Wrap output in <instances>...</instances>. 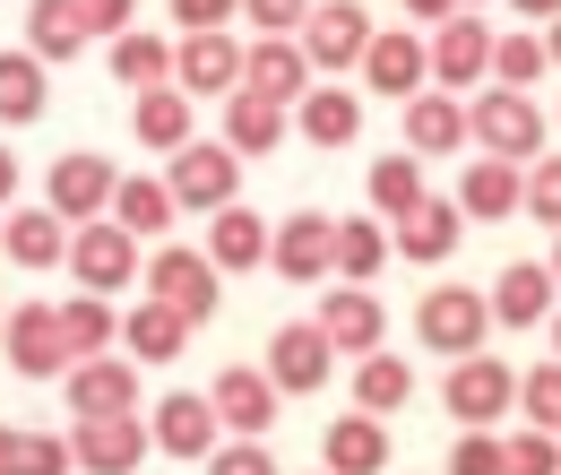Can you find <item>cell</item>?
<instances>
[{
  "label": "cell",
  "mask_w": 561,
  "mask_h": 475,
  "mask_svg": "<svg viewBox=\"0 0 561 475\" xmlns=\"http://www.w3.org/2000/svg\"><path fill=\"white\" fill-rule=\"evenodd\" d=\"M70 276H78V294H122L130 276H139V234L130 225H113V216H87V225H70Z\"/></svg>",
  "instance_id": "6da1fadb"
},
{
  "label": "cell",
  "mask_w": 561,
  "mask_h": 475,
  "mask_svg": "<svg viewBox=\"0 0 561 475\" xmlns=\"http://www.w3.org/2000/svg\"><path fill=\"white\" fill-rule=\"evenodd\" d=\"M70 459H78L87 475H139L147 459H156V432H147L139 407H122V415H78V423H70Z\"/></svg>",
  "instance_id": "7a4b0ae2"
},
{
  "label": "cell",
  "mask_w": 561,
  "mask_h": 475,
  "mask_svg": "<svg viewBox=\"0 0 561 475\" xmlns=\"http://www.w3.org/2000/svg\"><path fill=\"white\" fill-rule=\"evenodd\" d=\"M467 131L484 138V156H510V165H536V156H545V113H536L527 87L476 95V104H467Z\"/></svg>",
  "instance_id": "3957f363"
},
{
  "label": "cell",
  "mask_w": 561,
  "mask_h": 475,
  "mask_svg": "<svg viewBox=\"0 0 561 475\" xmlns=\"http://www.w3.org/2000/svg\"><path fill=\"white\" fill-rule=\"evenodd\" d=\"M233 182H242V156H233L225 138H182V147L164 156V191H173V207L216 216V207L233 200Z\"/></svg>",
  "instance_id": "277c9868"
},
{
  "label": "cell",
  "mask_w": 561,
  "mask_h": 475,
  "mask_svg": "<svg viewBox=\"0 0 561 475\" xmlns=\"http://www.w3.org/2000/svg\"><path fill=\"white\" fill-rule=\"evenodd\" d=\"M415 329H423V346L432 354H484V338H492V303L476 294V285H432L415 303Z\"/></svg>",
  "instance_id": "5b68a950"
},
{
  "label": "cell",
  "mask_w": 561,
  "mask_h": 475,
  "mask_svg": "<svg viewBox=\"0 0 561 475\" xmlns=\"http://www.w3.org/2000/svg\"><path fill=\"white\" fill-rule=\"evenodd\" d=\"M139 276H147V294L156 303H173L191 329L199 320H216V294H225V269H216L208 251H147L139 260Z\"/></svg>",
  "instance_id": "8992f818"
},
{
  "label": "cell",
  "mask_w": 561,
  "mask_h": 475,
  "mask_svg": "<svg viewBox=\"0 0 561 475\" xmlns=\"http://www.w3.org/2000/svg\"><path fill=\"white\" fill-rule=\"evenodd\" d=\"M329 251H337V216L320 207H294L285 225H268V269L285 285H329Z\"/></svg>",
  "instance_id": "52a82bcc"
},
{
  "label": "cell",
  "mask_w": 561,
  "mask_h": 475,
  "mask_svg": "<svg viewBox=\"0 0 561 475\" xmlns=\"http://www.w3.org/2000/svg\"><path fill=\"white\" fill-rule=\"evenodd\" d=\"M294 44H302L311 69H354L363 44H371V9L363 0H311V18L294 26Z\"/></svg>",
  "instance_id": "ba28073f"
},
{
  "label": "cell",
  "mask_w": 561,
  "mask_h": 475,
  "mask_svg": "<svg viewBox=\"0 0 561 475\" xmlns=\"http://www.w3.org/2000/svg\"><path fill=\"white\" fill-rule=\"evenodd\" d=\"M208 407H216V423H225V432L268 441V432H277L285 389L268 381V372H251V363H225V372H216V389H208Z\"/></svg>",
  "instance_id": "9c48e42d"
},
{
  "label": "cell",
  "mask_w": 561,
  "mask_h": 475,
  "mask_svg": "<svg viewBox=\"0 0 561 475\" xmlns=\"http://www.w3.org/2000/svg\"><path fill=\"white\" fill-rule=\"evenodd\" d=\"M423 53H432V87H449V95H458V87L492 78V26L476 18V9H449V18L432 26V44H423Z\"/></svg>",
  "instance_id": "30bf717a"
},
{
  "label": "cell",
  "mask_w": 561,
  "mask_h": 475,
  "mask_svg": "<svg viewBox=\"0 0 561 475\" xmlns=\"http://www.w3.org/2000/svg\"><path fill=\"white\" fill-rule=\"evenodd\" d=\"M440 398L458 423H501V415L518 407V372L510 363H492V354H458L449 363V381H440Z\"/></svg>",
  "instance_id": "8fae6325"
},
{
  "label": "cell",
  "mask_w": 561,
  "mask_h": 475,
  "mask_svg": "<svg viewBox=\"0 0 561 475\" xmlns=\"http://www.w3.org/2000/svg\"><path fill=\"white\" fill-rule=\"evenodd\" d=\"M113 182H122V173H113L95 147H70V156L44 173V207H53L61 225H87V216H104V207H113Z\"/></svg>",
  "instance_id": "7c38bea8"
},
{
  "label": "cell",
  "mask_w": 561,
  "mask_h": 475,
  "mask_svg": "<svg viewBox=\"0 0 561 475\" xmlns=\"http://www.w3.org/2000/svg\"><path fill=\"white\" fill-rule=\"evenodd\" d=\"M173 87H182V95H233V87H242V44H233L225 26H191V35L173 44Z\"/></svg>",
  "instance_id": "4fadbf2b"
},
{
  "label": "cell",
  "mask_w": 561,
  "mask_h": 475,
  "mask_svg": "<svg viewBox=\"0 0 561 475\" xmlns=\"http://www.w3.org/2000/svg\"><path fill=\"white\" fill-rule=\"evenodd\" d=\"M354 69H363L371 95H398V104H407L415 87H432V53H423V35H407V26H389V35L371 26V44H363Z\"/></svg>",
  "instance_id": "5bb4252c"
},
{
  "label": "cell",
  "mask_w": 561,
  "mask_h": 475,
  "mask_svg": "<svg viewBox=\"0 0 561 475\" xmlns=\"http://www.w3.org/2000/svg\"><path fill=\"white\" fill-rule=\"evenodd\" d=\"M553 294H561V276L545 269V260H510V269L492 276V329H536V320H553Z\"/></svg>",
  "instance_id": "9a60e30c"
},
{
  "label": "cell",
  "mask_w": 561,
  "mask_h": 475,
  "mask_svg": "<svg viewBox=\"0 0 561 475\" xmlns=\"http://www.w3.org/2000/svg\"><path fill=\"white\" fill-rule=\"evenodd\" d=\"M0 354H9V363H18L26 381H53V372H70L53 303H18V312H9V329H0Z\"/></svg>",
  "instance_id": "2e32d148"
},
{
  "label": "cell",
  "mask_w": 561,
  "mask_h": 475,
  "mask_svg": "<svg viewBox=\"0 0 561 475\" xmlns=\"http://www.w3.org/2000/svg\"><path fill=\"white\" fill-rule=\"evenodd\" d=\"M389 225H398V234H389V251H398V260H449V251H458V234H467L458 200H432V191H423L415 207H398Z\"/></svg>",
  "instance_id": "e0dca14e"
},
{
  "label": "cell",
  "mask_w": 561,
  "mask_h": 475,
  "mask_svg": "<svg viewBox=\"0 0 561 475\" xmlns=\"http://www.w3.org/2000/svg\"><path fill=\"white\" fill-rule=\"evenodd\" d=\"M70 389V415H122V407H139V363H122V354H87V363H70L61 372Z\"/></svg>",
  "instance_id": "ac0fdd59"
},
{
  "label": "cell",
  "mask_w": 561,
  "mask_h": 475,
  "mask_svg": "<svg viewBox=\"0 0 561 475\" xmlns=\"http://www.w3.org/2000/svg\"><path fill=\"white\" fill-rule=\"evenodd\" d=\"M329 338H320V320H285L277 338H268V381H277L285 398L294 389H329Z\"/></svg>",
  "instance_id": "d6986e66"
},
{
  "label": "cell",
  "mask_w": 561,
  "mask_h": 475,
  "mask_svg": "<svg viewBox=\"0 0 561 475\" xmlns=\"http://www.w3.org/2000/svg\"><path fill=\"white\" fill-rule=\"evenodd\" d=\"M147 432H156V459H208L225 423H216V407H208V398H191V389H173L164 407L147 415Z\"/></svg>",
  "instance_id": "ffe728a7"
},
{
  "label": "cell",
  "mask_w": 561,
  "mask_h": 475,
  "mask_svg": "<svg viewBox=\"0 0 561 475\" xmlns=\"http://www.w3.org/2000/svg\"><path fill=\"white\" fill-rule=\"evenodd\" d=\"M380 329H389V312H380L371 285H337V294L320 303V338H329V354H371Z\"/></svg>",
  "instance_id": "44dd1931"
},
{
  "label": "cell",
  "mask_w": 561,
  "mask_h": 475,
  "mask_svg": "<svg viewBox=\"0 0 561 475\" xmlns=\"http://www.w3.org/2000/svg\"><path fill=\"white\" fill-rule=\"evenodd\" d=\"M242 87H251V95H268V104H294V95L311 87L302 44H294V35H260V44H242Z\"/></svg>",
  "instance_id": "7402d4cb"
},
{
  "label": "cell",
  "mask_w": 561,
  "mask_h": 475,
  "mask_svg": "<svg viewBox=\"0 0 561 475\" xmlns=\"http://www.w3.org/2000/svg\"><path fill=\"white\" fill-rule=\"evenodd\" d=\"M518 191H527V165H510V156H476L467 182H458V216L501 225V216H518Z\"/></svg>",
  "instance_id": "603a6c76"
},
{
  "label": "cell",
  "mask_w": 561,
  "mask_h": 475,
  "mask_svg": "<svg viewBox=\"0 0 561 475\" xmlns=\"http://www.w3.org/2000/svg\"><path fill=\"white\" fill-rule=\"evenodd\" d=\"M285 113H294V131L311 138V147H354L363 138V104H354L346 87H302Z\"/></svg>",
  "instance_id": "cb8c5ba5"
},
{
  "label": "cell",
  "mask_w": 561,
  "mask_h": 475,
  "mask_svg": "<svg viewBox=\"0 0 561 475\" xmlns=\"http://www.w3.org/2000/svg\"><path fill=\"white\" fill-rule=\"evenodd\" d=\"M320 459H329V475H380L389 467V423L380 415H337L329 423V441H320Z\"/></svg>",
  "instance_id": "d4e9b609"
},
{
  "label": "cell",
  "mask_w": 561,
  "mask_h": 475,
  "mask_svg": "<svg viewBox=\"0 0 561 475\" xmlns=\"http://www.w3.org/2000/svg\"><path fill=\"white\" fill-rule=\"evenodd\" d=\"M407 147H415V156L467 147V104H458L449 87H415V95H407Z\"/></svg>",
  "instance_id": "484cf974"
},
{
  "label": "cell",
  "mask_w": 561,
  "mask_h": 475,
  "mask_svg": "<svg viewBox=\"0 0 561 475\" xmlns=\"http://www.w3.org/2000/svg\"><path fill=\"white\" fill-rule=\"evenodd\" d=\"M87 44H95V26H87L78 0H35V9H26V53H35V61H78Z\"/></svg>",
  "instance_id": "4316f807"
},
{
  "label": "cell",
  "mask_w": 561,
  "mask_h": 475,
  "mask_svg": "<svg viewBox=\"0 0 561 475\" xmlns=\"http://www.w3.org/2000/svg\"><path fill=\"white\" fill-rule=\"evenodd\" d=\"M70 251V225L53 216V207H18V216H0V260H18V269H53Z\"/></svg>",
  "instance_id": "83f0119b"
},
{
  "label": "cell",
  "mask_w": 561,
  "mask_h": 475,
  "mask_svg": "<svg viewBox=\"0 0 561 475\" xmlns=\"http://www.w3.org/2000/svg\"><path fill=\"white\" fill-rule=\"evenodd\" d=\"M415 398V372H407V354H389V346H371V354H354V407L363 415H389Z\"/></svg>",
  "instance_id": "f1b7e54d"
},
{
  "label": "cell",
  "mask_w": 561,
  "mask_h": 475,
  "mask_svg": "<svg viewBox=\"0 0 561 475\" xmlns=\"http://www.w3.org/2000/svg\"><path fill=\"white\" fill-rule=\"evenodd\" d=\"M53 320H61V354H70V363L113 354V338H122V312H113L104 294H70V303H53Z\"/></svg>",
  "instance_id": "f546056e"
},
{
  "label": "cell",
  "mask_w": 561,
  "mask_h": 475,
  "mask_svg": "<svg viewBox=\"0 0 561 475\" xmlns=\"http://www.w3.org/2000/svg\"><path fill=\"white\" fill-rule=\"evenodd\" d=\"M199 251H208L216 269H260V260H268V225H260L242 200H225L208 216V242H199Z\"/></svg>",
  "instance_id": "4dcf8cb0"
},
{
  "label": "cell",
  "mask_w": 561,
  "mask_h": 475,
  "mask_svg": "<svg viewBox=\"0 0 561 475\" xmlns=\"http://www.w3.org/2000/svg\"><path fill=\"white\" fill-rule=\"evenodd\" d=\"M389 260H398V251H389V225H380V216H337V251H329V269L346 276V285H371Z\"/></svg>",
  "instance_id": "1f68e13d"
},
{
  "label": "cell",
  "mask_w": 561,
  "mask_h": 475,
  "mask_svg": "<svg viewBox=\"0 0 561 475\" xmlns=\"http://www.w3.org/2000/svg\"><path fill=\"white\" fill-rule=\"evenodd\" d=\"M122 346H130V363H173V354L191 346V320H182L173 303H156V294H147L139 312L122 320Z\"/></svg>",
  "instance_id": "d6a6232c"
},
{
  "label": "cell",
  "mask_w": 561,
  "mask_h": 475,
  "mask_svg": "<svg viewBox=\"0 0 561 475\" xmlns=\"http://www.w3.org/2000/svg\"><path fill=\"white\" fill-rule=\"evenodd\" d=\"M277 138H285V104L251 95V87H233V95H225V147H233V156H268Z\"/></svg>",
  "instance_id": "836d02e7"
},
{
  "label": "cell",
  "mask_w": 561,
  "mask_h": 475,
  "mask_svg": "<svg viewBox=\"0 0 561 475\" xmlns=\"http://www.w3.org/2000/svg\"><path fill=\"white\" fill-rule=\"evenodd\" d=\"M130 131H139V147H156V156H173L182 138H191V95L164 78V87H139V113H130Z\"/></svg>",
  "instance_id": "e575fe53"
},
{
  "label": "cell",
  "mask_w": 561,
  "mask_h": 475,
  "mask_svg": "<svg viewBox=\"0 0 561 475\" xmlns=\"http://www.w3.org/2000/svg\"><path fill=\"white\" fill-rule=\"evenodd\" d=\"M104 216H113V225H130L139 242H147V234H164V225H173V191H164V173H122Z\"/></svg>",
  "instance_id": "d590c367"
},
{
  "label": "cell",
  "mask_w": 561,
  "mask_h": 475,
  "mask_svg": "<svg viewBox=\"0 0 561 475\" xmlns=\"http://www.w3.org/2000/svg\"><path fill=\"white\" fill-rule=\"evenodd\" d=\"M363 191H371V216L389 225L398 207H415V200H423V156H415V147H407V156H398V147H389V156H371Z\"/></svg>",
  "instance_id": "8d00e7d4"
},
{
  "label": "cell",
  "mask_w": 561,
  "mask_h": 475,
  "mask_svg": "<svg viewBox=\"0 0 561 475\" xmlns=\"http://www.w3.org/2000/svg\"><path fill=\"white\" fill-rule=\"evenodd\" d=\"M173 78V44H156V35H139V26H122L113 35V87H164Z\"/></svg>",
  "instance_id": "74e56055"
},
{
  "label": "cell",
  "mask_w": 561,
  "mask_h": 475,
  "mask_svg": "<svg viewBox=\"0 0 561 475\" xmlns=\"http://www.w3.org/2000/svg\"><path fill=\"white\" fill-rule=\"evenodd\" d=\"M44 95H53V87H44V61H35L26 44H18V53H0V122H35V113H44Z\"/></svg>",
  "instance_id": "f35d334b"
},
{
  "label": "cell",
  "mask_w": 561,
  "mask_h": 475,
  "mask_svg": "<svg viewBox=\"0 0 561 475\" xmlns=\"http://www.w3.org/2000/svg\"><path fill=\"white\" fill-rule=\"evenodd\" d=\"M545 69H553V53L536 44V26H527V35H492V78H501V87H527V95H536Z\"/></svg>",
  "instance_id": "ab89813d"
},
{
  "label": "cell",
  "mask_w": 561,
  "mask_h": 475,
  "mask_svg": "<svg viewBox=\"0 0 561 475\" xmlns=\"http://www.w3.org/2000/svg\"><path fill=\"white\" fill-rule=\"evenodd\" d=\"M501 475H561V432L527 423L518 441H501Z\"/></svg>",
  "instance_id": "60d3db41"
},
{
  "label": "cell",
  "mask_w": 561,
  "mask_h": 475,
  "mask_svg": "<svg viewBox=\"0 0 561 475\" xmlns=\"http://www.w3.org/2000/svg\"><path fill=\"white\" fill-rule=\"evenodd\" d=\"M518 407H527V423L561 432V354H553V363H536V372L518 381Z\"/></svg>",
  "instance_id": "b9f144b4"
},
{
  "label": "cell",
  "mask_w": 561,
  "mask_h": 475,
  "mask_svg": "<svg viewBox=\"0 0 561 475\" xmlns=\"http://www.w3.org/2000/svg\"><path fill=\"white\" fill-rule=\"evenodd\" d=\"M449 475H501V441H492V423H458Z\"/></svg>",
  "instance_id": "7bdbcfd3"
},
{
  "label": "cell",
  "mask_w": 561,
  "mask_h": 475,
  "mask_svg": "<svg viewBox=\"0 0 561 475\" xmlns=\"http://www.w3.org/2000/svg\"><path fill=\"white\" fill-rule=\"evenodd\" d=\"M518 207H536V225H553V234H561V156H536V173H527Z\"/></svg>",
  "instance_id": "ee69618b"
},
{
  "label": "cell",
  "mask_w": 561,
  "mask_h": 475,
  "mask_svg": "<svg viewBox=\"0 0 561 475\" xmlns=\"http://www.w3.org/2000/svg\"><path fill=\"white\" fill-rule=\"evenodd\" d=\"M208 475H277V459H268V441H225V450H208Z\"/></svg>",
  "instance_id": "f6af8a7d"
},
{
  "label": "cell",
  "mask_w": 561,
  "mask_h": 475,
  "mask_svg": "<svg viewBox=\"0 0 561 475\" xmlns=\"http://www.w3.org/2000/svg\"><path fill=\"white\" fill-rule=\"evenodd\" d=\"M242 18H251L260 35H294V26L311 18V0H242Z\"/></svg>",
  "instance_id": "bcb514c9"
},
{
  "label": "cell",
  "mask_w": 561,
  "mask_h": 475,
  "mask_svg": "<svg viewBox=\"0 0 561 475\" xmlns=\"http://www.w3.org/2000/svg\"><path fill=\"white\" fill-rule=\"evenodd\" d=\"M70 432H26V475H70Z\"/></svg>",
  "instance_id": "7dc6e473"
},
{
  "label": "cell",
  "mask_w": 561,
  "mask_h": 475,
  "mask_svg": "<svg viewBox=\"0 0 561 475\" xmlns=\"http://www.w3.org/2000/svg\"><path fill=\"white\" fill-rule=\"evenodd\" d=\"M78 9H87V26H95V35H122V26L139 18V0H78Z\"/></svg>",
  "instance_id": "c3c4849f"
},
{
  "label": "cell",
  "mask_w": 561,
  "mask_h": 475,
  "mask_svg": "<svg viewBox=\"0 0 561 475\" xmlns=\"http://www.w3.org/2000/svg\"><path fill=\"white\" fill-rule=\"evenodd\" d=\"M233 9H242V0H173V18H182V35H191V26H225Z\"/></svg>",
  "instance_id": "681fc988"
},
{
  "label": "cell",
  "mask_w": 561,
  "mask_h": 475,
  "mask_svg": "<svg viewBox=\"0 0 561 475\" xmlns=\"http://www.w3.org/2000/svg\"><path fill=\"white\" fill-rule=\"evenodd\" d=\"M0 475H26V432L18 423H0Z\"/></svg>",
  "instance_id": "f907efd6"
},
{
  "label": "cell",
  "mask_w": 561,
  "mask_h": 475,
  "mask_svg": "<svg viewBox=\"0 0 561 475\" xmlns=\"http://www.w3.org/2000/svg\"><path fill=\"white\" fill-rule=\"evenodd\" d=\"M510 9H518L527 26H553V18H561V0H510Z\"/></svg>",
  "instance_id": "816d5d0a"
},
{
  "label": "cell",
  "mask_w": 561,
  "mask_h": 475,
  "mask_svg": "<svg viewBox=\"0 0 561 475\" xmlns=\"http://www.w3.org/2000/svg\"><path fill=\"white\" fill-rule=\"evenodd\" d=\"M398 9H407V18H432V26H440V18L458 9V0H398Z\"/></svg>",
  "instance_id": "f5cc1de1"
},
{
  "label": "cell",
  "mask_w": 561,
  "mask_h": 475,
  "mask_svg": "<svg viewBox=\"0 0 561 475\" xmlns=\"http://www.w3.org/2000/svg\"><path fill=\"white\" fill-rule=\"evenodd\" d=\"M9 191H18V147H0V207H9Z\"/></svg>",
  "instance_id": "db71d44e"
},
{
  "label": "cell",
  "mask_w": 561,
  "mask_h": 475,
  "mask_svg": "<svg viewBox=\"0 0 561 475\" xmlns=\"http://www.w3.org/2000/svg\"><path fill=\"white\" fill-rule=\"evenodd\" d=\"M545 53H553V61H561V18H553V44H545Z\"/></svg>",
  "instance_id": "11a10c76"
},
{
  "label": "cell",
  "mask_w": 561,
  "mask_h": 475,
  "mask_svg": "<svg viewBox=\"0 0 561 475\" xmlns=\"http://www.w3.org/2000/svg\"><path fill=\"white\" fill-rule=\"evenodd\" d=\"M545 329H553V346H561V312H553V320H545Z\"/></svg>",
  "instance_id": "9f6ffc18"
},
{
  "label": "cell",
  "mask_w": 561,
  "mask_h": 475,
  "mask_svg": "<svg viewBox=\"0 0 561 475\" xmlns=\"http://www.w3.org/2000/svg\"><path fill=\"white\" fill-rule=\"evenodd\" d=\"M545 269H553V276H561V251H553V260H545Z\"/></svg>",
  "instance_id": "6f0895ef"
},
{
  "label": "cell",
  "mask_w": 561,
  "mask_h": 475,
  "mask_svg": "<svg viewBox=\"0 0 561 475\" xmlns=\"http://www.w3.org/2000/svg\"><path fill=\"white\" fill-rule=\"evenodd\" d=\"M458 9H476V0H458Z\"/></svg>",
  "instance_id": "680465c9"
},
{
  "label": "cell",
  "mask_w": 561,
  "mask_h": 475,
  "mask_svg": "<svg viewBox=\"0 0 561 475\" xmlns=\"http://www.w3.org/2000/svg\"><path fill=\"white\" fill-rule=\"evenodd\" d=\"M0 329H9V312H0Z\"/></svg>",
  "instance_id": "91938a15"
},
{
  "label": "cell",
  "mask_w": 561,
  "mask_h": 475,
  "mask_svg": "<svg viewBox=\"0 0 561 475\" xmlns=\"http://www.w3.org/2000/svg\"><path fill=\"white\" fill-rule=\"evenodd\" d=\"M320 475H329V467H320Z\"/></svg>",
  "instance_id": "94428289"
}]
</instances>
